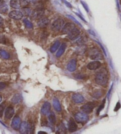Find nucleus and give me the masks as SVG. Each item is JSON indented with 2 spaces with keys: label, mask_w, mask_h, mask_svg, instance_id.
Here are the masks:
<instances>
[{
  "label": "nucleus",
  "mask_w": 121,
  "mask_h": 134,
  "mask_svg": "<svg viewBox=\"0 0 121 134\" xmlns=\"http://www.w3.org/2000/svg\"><path fill=\"white\" fill-rule=\"evenodd\" d=\"M11 7L14 8H20V0H11L10 1Z\"/></svg>",
  "instance_id": "4be33fe9"
},
{
  "label": "nucleus",
  "mask_w": 121,
  "mask_h": 134,
  "mask_svg": "<svg viewBox=\"0 0 121 134\" xmlns=\"http://www.w3.org/2000/svg\"><path fill=\"white\" fill-rule=\"evenodd\" d=\"M95 81H96V82L98 85L102 86H106L108 82V76L107 72L105 70L102 69L96 74Z\"/></svg>",
  "instance_id": "f257e3e1"
},
{
  "label": "nucleus",
  "mask_w": 121,
  "mask_h": 134,
  "mask_svg": "<svg viewBox=\"0 0 121 134\" xmlns=\"http://www.w3.org/2000/svg\"><path fill=\"white\" fill-rule=\"evenodd\" d=\"M64 21L62 18H58L54 21L51 25V29L54 31L61 30L64 27Z\"/></svg>",
  "instance_id": "f03ea898"
},
{
  "label": "nucleus",
  "mask_w": 121,
  "mask_h": 134,
  "mask_svg": "<svg viewBox=\"0 0 121 134\" xmlns=\"http://www.w3.org/2000/svg\"><path fill=\"white\" fill-rule=\"evenodd\" d=\"M76 68H77V62H76L75 59H72L68 63L67 65V69L68 71L72 72L76 70Z\"/></svg>",
  "instance_id": "2eb2a0df"
},
{
  "label": "nucleus",
  "mask_w": 121,
  "mask_h": 134,
  "mask_svg": "<svg viewBox=\"0 0 121 134\" xmlns=\"http://www.w3.org/2000/svg\"><path fill=\"white\" fill-rule=\"evenodd\" d=\"M21 12L25 16H29L31 14V10L29 8H27V7H23L21 9Z\"/></svg>",
  "instance_id": "a878e982"
},
{
  "label": "nucleus",
  "mask_w": 121,
  "mask_h": 134,
  "mask_svg": "<svg viewBox=\"0 0 121 134\" xmlns=\"http://www.w3.org/2000/svg\"><path fill=\"white\" fill-rule=\"evenodd\" d=\"M120 108V103L118 102V103H117L116 106V108H115V111H117Z\"/></svg>",
  "instance_id": "72a5a7b5"
},
{
  "label": "nucleus",
  "mask_w": 121,
  "mask_h": 134,
  "mask_svg": "<svg viewBox=\"0 0 121 134\" xmlns=\"http://www.w3.org/2000/svg\"><path fill=\"white\" fill-rule=\"evenodd\" d=\"M76 122L79 123L86 122L89 119V116L85 112H79L75 115Z\"/></svg>",
  "instance_id": "20e7f679"
},
{
  "label": "nucleus",
  "mask_w": 121,
  "mask_h": 134,
  "mask_svg": "<svg viewBox=\"0 0 121 134\" xmlns=\"http://www.w3.org/2000/svg\"><path fill=\"white\" fill-rule=\"evenodd\" d=\"M24 21H25L26 25V26L28 28H31L33 27L32 24H31L29 21H28V20H24Z\"/></svg>",
  "instance_id": "c756f323"
},
{
  "label": "nucleus",
  "mask_w": 121,
  "mask_h": 134,
  "mask_svg": "<svg viewBox=\"0 0 121 134\" xmlns=\"http://www.w3.org/2000/svg\"><path fill=\"white\" fill-rule=\"evenodd\" d=\"M48 119H49L50 122L52 124H55L56 123V116L55 113L53 112L49 113V114H48Z\"/></svg>",
  "instance_id": "5701e85b"
},
{
  "label": "nucleus",
  "mask_w": 121,
  "mask_h": 134,
  "mask_svg": "<svg viewBox=\"0 0 121 134\" xmlns=\"http://www.w3.org/2000/svg\"><path fill=\"white\" fill-rule=\"evenodd\" d=\"M53 105L54 109H55V111L57 112H60L61 111V104L59 103V101L58 99L57 98H54L53 100Z\"/></svg>",
  "instance_id": "6ab92c4d"
},
{
  "label": "nucleus",
  "mask_w": 121,
  "mask_h": 134,
  "mask_svg": "<svg viewBox=\"0 0 121 134\" xmlns=\"http://www.w3.org/2000/svg\"><path fill=\"white\" fill-rule=\"evenodd\" d=\"M103 95V92H102V90H97L94 91V92L93 93L92 96L96 99H99Z\"/></svg>",
  "instance_id": "393cba45"
},
{
  "label": "nucleus",
  "mask_w": 121,
  "mask_h": 134,
  "mask_svg": "<svg viewBox=\"0 0 121 134\" xmlns=\"http://www.w3.org/2000/svg\"><path fill=\"white\" fill-rule=\"evenodd\" d=\"M1 100H2V97H1V96L0 95V102H1Z\"/></svg>",
  "instance_id": "c9c22d12"
},
{
  "label": "nucleus",
  "mask_w": 121,
  "mask_h": 134,
  "mask_svg": "<svg viewBox=\"0 0 121 134\" xmlns=\"http://www.w3.org/2000/svg\"><path fill=\"white\" fill-rule=\"evenodd\" d=\"M105 102H104V103L103 102V103L102 104V105H100V107L98 108V110H97V114H99L100 112L101 111H102V109H103V108H104V105H105Z\"/></svg>",
  "instance_id": "2f4dec72"
},
{
  "label": "nucleus",
  "mask_w": 121,
  "mask_h": 134,
  "mask_svg": "<svg viewBox=\"0 0 121 134\" xmlns=\"http://www.w3.org/2000/svg\"><path fill=\"white\" fill-rule=\"evenodd\" d=\"M1 0H0V2H1Z\"/></svg>",
  "instance_id": "e433bc0d"
},
{
  "label": "nucleus",
  "mask_w": 121,
  "mask_h": 134,
  "mask_svg": "<svg viewBox=\"0 0 121 134\" xmlns=\"http://www.w3.org/2000/svg\"><path fill=\"white\" fill-rule=\"evenodd\" d=\"M95 107H96V104L94 102H88L81 107V110L84 112L90 113L92 112Z\"/></svg>",
  "instance_id": "423d86ee"
},
{
  "label": "nucleus",
  "mask_w": 121,
  "mask_h": 134,
  "mask_svg": "<svg viewBox=\"0 0 121 134\" xmlns=\"http://www.w3.org/2000/svg\"><path fill=\"white\" fill-rule=\"evenodd\" d=\"M8 16L11 18H13V19L20 20L23 18V14L21 11H20L13 10L9 13Z\"/></svg>",
  "instance_id": "6e6552de"
},
{
  "label": "nucleus",
  "mask_w": 121,
  "mask_h": 134,
  "mask_svg": "<svg viewBox=\"0 0 121 134\" xmlns=\"http://www.w3.org/2000/svg\"><path fill=\"white\" fill-rule=\"evenodd\" d=\"M21 123V119L20 118V117L18 116H16L12 120V127L15 130L19 129Z\"/></svg>",
  "instance_id": "9d476101"
},
{
  "label": "nucleus",
  "mask_w": 121,
  "mask_h": 134,
  "mask_svg": "<svg viewBox=\"0 0 121 134\" xmlns=\"http://www.w3.org/2000/svg\"><path fill=\"white\" fill-rule=\"evenodd\" d=\"M39 133H45V134H46V132H39Z\"/></svg>",
  "instance_id": "f704fd0d"
},
{
  "label": "nucleus",
  "mask_w": 121,
  "mask_h": 134,
  "mask_svg": "<svg viewBox=\"0 0 121 134\" xmlns=\"http://www.w3.org/2000/svg\"><path fill=\"white\" fill-rule=\"evenodd\" d=\"M5 107L4 105H0V117L3 116L4 111Z\"/></svg>",
  "instance_id": "c85d7f7f"
},
{
  "label": "nucleus",
  "mask_w": 121,
  "mask_h": 134,
  "mask_svg": "<svg viewBox=\"0 0 121 134\" xmlns=\"http://www.w3.org/2000/svg\"><path fill=\"white\" fill-rule=\"evenodd\" d=\"M12 101L13 103H19L22 101V96L20 94L17 93L13 97Z\"/></svg>",
  "instance_id": "aec40b11"
},
{
  "label": "nucleus",
  "mask_w": 121,
  "mask_h": 134,
  "mask_svg": "<svg viewBox=\"0 0 121 134\" xmlns=\"http://www.w3.org/2000/svg\"><path fill=\"white\" fill-rule=\"evenodd\" d=\"M101 66V63L99 61H93L92 62L89 63L87 65V68L89 70H95L97 69Z\"/></svg>",
  "instance_id": "9b49d317"
},
{
  "label": "nucleus",
  "mask_w": 121,
  "mask_h": 134,
  "mask_svg": "<svg viewBox=\"0 0 121 134\" xmlns=\"http://www.w3.org/2000/svg\"><path fill=\"white\" fill-rule=\"evenodd\" d=\"M89 56L94 60H98L102 59V55L100 51L96 49H92L89 51Z\"/></svg>",
  "instance_id": "7ed1b4c3"
},
{
  "label": "nucleus",
  "mask_w": 121,
  "mask_h": 134,
  "mask_svg": "<svg viewBox=\"0 0 121 134\" xmlns=\"http://www.w3.org/2000/svg\"><path fill=\"white\" fill-rule=\"evenodd\" d=\"M74 27H75V25L72 23H67L65 25H64V27L62 28V33L64 34H67L70 32L71 30H72Z\"/></svg>",
  "instance_id": "4468645a"
},
{
  "label": "nucleus",
  "mask_w": 121,
  "mask_h": 134,
  "mask_svg": "<svg viewBox=\"0 0 121 134\" xmlns=\"http://www.w3.org/2000/svg\"><path fill=\"white\" fill-rule=\"evenodd\" d=\"M30 0H20V5L21 7H26L29 4Z\"/></svg>",
  "instance_id": "bb28decb"
},
{
  "label": "nucleus",
  "mask_w": 121,
  "mask_h": 134,
  "mask_svg": "<svg viewBox=\"0 0 121 134\" xmlns=\"http://www.w3.org/2000/svg\"><path fill=\"white\" fill-rule=\"evenodd\" d=\"M4 24V20H3V18L1 17V16H0V27H2V26Z\"/></svg>",
  "instance_id": "473e14b6"
},
{
  "label": "nucleus",
  "mask_w": 121,
  "mask_h": 134,
  "mask_svg": "<svg viewBox=\"0 0 121 134\" xmlns=\"http://www.w3.org/2000/svg\"><path fill=\"white\" fill-rule=\"evenodd\" d=\"M77 129V125L72 119H71L68 123V130L71 132H73Z\"/></svg>",
  "instance_id": "a211bd4d"
},
{
  "label": "nucleus",
  "mask_w": 121,
  "mask_h": 134,
  "mask_svg": "<svg viewBox=\"0 0 121 134\" xmlns=\"http://www.w3.org/2000/svg\"><path fill=\"white\" fill-rule=\"evenodd\" d=\"M60 46V43L58 41H57L54 43L53 44L52 46V47H51V49H50V51H51V53H54L57 51V49H58V47Z\"/></svg>",
  "instance_id": "b1692460"
},
{
  "label": "nucleus",
  "mask_w": 121,
  "mask_h": 134,
  "mask_svg": "<svg viewBox=\"0 0 121 134\" xmlns=\"http://www.w3.org/2000/svg\"><path fill=\"white\" fill-rule=\"evenodd\" d=\"M14 114V110L13 108L8 107L5 111V117L7 119H11Z\"/></svg>",
  "instance_id": "dca6fc26"
},
{
  "label": "nucleus",
  "mask_w": 121,
  "mask_h": 134,
  "mask_svg": "<svg viewBox=\"0 0 121 134\" xmlns=\"http://www.w3.org/2000/svg\"><path fill=\"white\" fill-rule=\"evenodd\" d=\"M66 49V44L65 43H63L61 45V47L58 50V51H57V54H56V56L57 57H59L64 54L65 50Z\"/></svg>",
  "instance_id": "412c9836"
},
{
  "label": "nucleus",
  "mask_w": 121,
  "mask_h": 134,
  "mask_svg": "<svg viewBox=\"0 0 121 134\" xmlns=\"http://www.w3.org/2000/svg\"><path fill=\"white\" fill-rule=\"evenodd\" d=\"M6 87V85L3 82H0V91L3 90Z\"/></svg>",
  "instance_id": "7c9ffc66"
},
{
  "label": "nucleus",
  "mask_w": 121,
  "mask_h": 134,
  "mask_svg": "<svg viewBox=\"0 0 121 134\" xmlns=\"http://www.w3.org/2000/svg\"><path fill=\"white\" fill-rule=\"evenodd\" d=\"M19 131L21 133H29L30 131H31V126L27 122H23L21 123V125H20Z\"/></svg>",
  "instance_id": "39448f33"
},
{
  "label": "nucleus",
  "mask_w": 121,
  "mask_h": 134,
  "mask_svg": "<svg viewBox=\"0 0 121 134\" xmlns=\"http://www.w3.org/2000/svg\"><path fill=\"white\" fill-rule=\"evenodd\" d=\"M1 55L2 56V57L5 59H8L9 57H10V55H9V54L5 51H4V50H2V51H1Z\"/></svg>",
  "instance_id": "cd10ccee"
},
{
  "label": "nucleus",
  "mask_w": 121,
  "mask_h": 134,
  "mask_svg": "<svg viewBox=\"0 0 121 134\" xmlns=\"http://www.w3.org/2000/svg\"><path fill=\"white\" fill-rule=\"evenodd\" d=\"M80 30L79 29H77V27H74L72 30H71L69 32L67 35L68 38L71 39V40H75L78 37L80 34Z\"/></svg>",
  "instance_id": "0eeeda50"
},
{
  "label": "nucleus",
  "mask_w": 121,
  "mask_h": 134,
  "mask_svg": "<svg viewBox=\"0 0 121 134\" xmlns=\"http://www.w3.org/2000/svg\"><path fill=\"white\" fill-rule=\"evenodd\" d=\"M72 99L73 100L74 103L79 104L83 103L84 100V98L83 97V95H81L80 93H75L72 96Z\"/></svg>",
  "instance_id": "f8f14e48"
},
{
  "label": "nucleus",
  "mask_w": 121,
  "mask_h": 134,
  "mask_svg": "<svg viewBox=\"0 0 121 134\" xmlns=\"http://www.w3.org/2000/svg\"><path fill=\"white\" fill-rule=\"evenodd\" d=\"M31 14V17L33 20L39 19V18H42V16H43L44 11L42 10V9H36V10L33 11Z\"/></svg>",
  "instance_id": "1a4fd4ad"
},
{
  "label": "nucleus",
  "mask_w": 121,
  "mask_h": 134,
  "mask_svg": "<svg viewBox=\"0 0 121 134\" xmlns=\"http://www.w3.org/2000/svg\"><path fill=\"white\" fill-rule=\"evenodd\" d=\"M49 20L47 18L42 17L39 20L38 24L40 27H45L49 24Z\"/></svg>",
  "instance_id": "f3484780"
},
{
  "label": "nucleus",
  "mask_w": 121,
  "mask_h": 134,
  "mask_svg": "<svg viewBox=\"0 0 121 134\" xmlns=\"http://www.w3.org/2000/svg\"><path fill=\"white\" fill-rule=\"evenodd\" d=\"M50 110H51V104L46 102L42 106L41 109V113L43 115H46L49 113Z\"/></svg>",
  "instance_id": "ddd939ff"
}]
</instances>
